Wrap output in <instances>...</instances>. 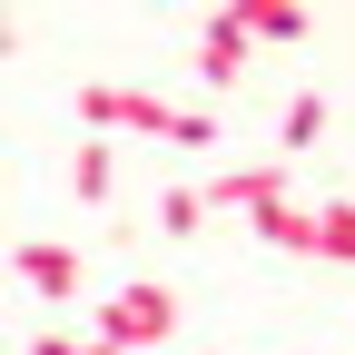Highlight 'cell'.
I'll list each match as a JSON object with an SVG mask.
<instances>
[{
  "instance_id": "obj_10",
  "label": "cell",
  "mask_w": 355,
  "mask_h": 355,
  "mask_svg": "<svg viewBox=\"0 0 355 355\" xmlns=\"http://www.w3.org/2000/svg\"><path fill=\"white\" fill-rule=\"evenodd\" d=\"M30 355H119V345H109L99 326H89V336H79V326H40V336H30Z\"/></svg>"
},
{
  "instance_id": "obj_5",
  "label": "cell",
  "mask_w": 355,
  "mask_h": 355,
  "mask_svg": "<svg viewBox=\"0 0 355 355\" xmlns=\"http://www.w3.org/2000/svg\"><path fill=\"white\" fill-rule=\"evenodd\" d=\"M306 257H326V266H355V198H326V207H306Z\"/></svg>"
},
{
  "instance_id": "obj_8",
  "label": "cell",
  "mask_w": 355,
  "mask_h": 355,
  "mask_svg": "<svg viewBox=\"0 0 355 355\" xmlns=\"http://www.w3.org/2000/svg\"><path fill=\"white\" fill-rule=\"evenodd\" d=\"M277 139H286V158H306V148L326 139V89H296V99H286V128H277Z\"/></svg>"
},
{
  "instance_id": "obj_4",
  "label": "cell",
  "mask_w": 355,
  "mask_h": 355,
  "mask_svg": "<svg viewBox=\"0 0 355 355\" xmlns=\"http://www.w3.org/2000/svg\"><path fill=\"white\" fill-rule=\"evenodd\" d=\"M247 50H257V40H247L227 10H217L207 40H198V79H207V89H237V79H247Z\"/></svg>"
},
{
  "instance_id": "obj_3",
  "label": "cell",
  "mask_w": 355,
  "mask_h": 355,
  "mask_svg": "<svg viewBox=\"0 0 355 355\" xmlns=\"http://www.w3.org/2000/svg\"><path fill=\"white\" fill-rule=\"evenodd\" d=\"M10 266H20V286H30L40 306H69V296L89 286V257H79V247H60V237H20V247H10Z\"/></svg>"
},
{
  "instance_id": "obj_7",
  "label": "cell",
  "mask_w": 355,
  "mask_h": 355,
  "mask_svg": "<svg viewBox=\"0 0 355 355\" xmlns=\"http://www.w3.org/2000/svg\"><path fill=\"white\" fill-rule=\"evenodd\" d=\"M109 188H119L109 139H79V158H69V198H79V207H109Z\"/></svg>"
},
{
  "instance_id": "obj_12",
  "label": "cell",
  "mask_w": 355,
  "mask_h": 355,
  "mask_svg": "<svg viewBox=\"0 0 355 355\" xmlns=\"http://www.w3.org/2000/svg\"><path fill=\"white\" fill-rule=\"evenodd\" d=\"M188 355H217V345H188Z\"/></svg>"
},
{
  "instance_id": "obj_2",
  "label": "cell",
  "mask_w": 355,
  "mask_h": 355,
  "mask_svg": "<svg viewBox=\"0 0 355 355\" xmlns=\"http://www.w3.org/2000/svg\"><path fill=\"white\" fill-rule=\"evenodd\" d=\"M79 119H89V139H99V128H128V139H178V99L128 89V79H79Z\"/></svg>"
},
{
  "instance_id": "obj_9",
  "label": "cell",
  "mask_w": 355,
  "mask_h": 355,
  "mask_svg": "<svg viewBox=\"0 0 355 355\" xmlns=\"http://www.w3.org/2000/svg\"><path fill=\"white\" fill-rule=\"evenodd\" d=\"M207 217H217V207H207V188H158V237H198Z\"/></svg>"
},
{
  "instance_id": "obj_11",
  "label": "cell",
  "mask_w": 355,
  "mask_h": 355,
  "mask_svg": "<svg viewBox=\"0 0 355 355\" xmlns=\"http://www.w3.org/2000/svg\"><path fill=\"white\" fill-rule=\"evenodd\" d=\"M168 148H217V109H178V139Z\"/></svg>"
},
{
  "instance_id": "obj_6",
  "label": "cell",
  "mask_w": 355,
  "mask_h": 355,
  "mask_svg": "<svg viewBox=\"0 0 355 355\" xmlns=\"http://www.w3.org/2000/svg\"><path fill=\"white\" fill-rule=\"evenodd\" d=\"M247 40H306V0H217Z\"/></svg>"
},
{
  "instance_id": "obj_1",
  "label": "cell",
  "mask_w": 355,
  "mask_h": 355,
  "mask_svg": "<svg viewBox=\"0 0 355 355\" xmlns=\"http://www.w3.org/2000/svg\"><path fill=\"white\" fill-rule=\"evenodd\" d=\"M89 326H99L119 355L168 345V336H178V286H158V277H128V286H109V296H99V316H89Z\"/></svg>"
}]
</instances>
